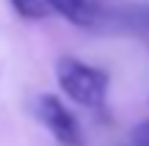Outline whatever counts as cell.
Listing matches in <instances>:
<instances>
[{"instance_id":"6da1fadb","label":"cell","mask_w":149,"mask_h":146,"mask_svg":"<svg viewBox=\"0 0 149 146\" xmlns=\"http://www.w3.org/2000/svg\"><path fill=\"white\" fill-rule=\"evenodd\" d=\"M55 80L58 88L72 99V102L83 105V108H102L108 97V86L111 77L105 69L91 66L86 61L74 58V55H64L55 64Z\"/></svg>"},{"instance_id":"7a4b0ae2","label":"cell","mask_w":149,"mask_h":146,"mask_svg":"<svg viewBox=\"0 0 149 146\" xmlns=\"http://www.w3.org/2000/svg\"><path fill=\"white\" fill-rule=\"evenodd\" d=\"M36 116L47 132L55 138L61 146H83V130L74 113L61 102L55 94H42L36 102Z\"/></svg>"},{"instance_id":"3957f363","label":"cell","mask_w":149,"mask_h":146,"mask_svg":"<svg viewBox=\"0 0 149 146\" xmlns=\"http://www.w3.org/2000/svg\"><path fill=\"white\" fill-rule=\"evenodd\" d=\"M100 11V25H116L124 30L146 33L149 36V3L144 0H113V3H102Z\"/></svg>"},{"instance_id":"277c9868","label":"cell","mask_w":149,"mask_h":146,"mask_svg":"<svg viewBox=\"0 0 149 146\" xmlns=\"http://www.w3.org/2000/svg\"><path fill=\"white\" fill-rule=\"evenodd\" d=\"M53 11L77 28H97L102 6L100 0H53Z\"/></svg>"},{"instance_id":"5b68a950","label":"cell","mask_w":149,"mask_h":146,"mask_svg":"<svg viewBox=\"0 0 149 146\" xmlns=\"http://www.w3.org/2000/svg\"><path fill=\"white\" fill-rule=\"evenodd\" d=\"M14 11L22 19H47L53 11V0H11Z\"/></svg>"},{"instance_id":"8992f818","label":"cell","mask_w":149,"mask_h":146,"mask_svg":"<svg viewBox=\"0 0 149 146\" xmlns=\"http://www.w3.org/2000/svg\"><path fill=\"white\" fill-rule=\"evenodd\" d=\"M135 135H138V141H141V146H149V124H144V127H141L138 132H135Z\"/></svg>"}]
</instances>
